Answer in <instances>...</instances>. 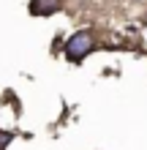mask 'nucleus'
I'll use <instances>...</instances> for the list:
<instances>
[{"label": "nucleus", "instance_id": "nucleus-1", "mask_svg": "<svg viewBox=\"0 0 147 150\" xmlns=\"http://www.w3.org/2000/svg\"><path fill=\"white\" fill-rule=\"evenodd\" d=\"M90 49H93V33L90 30L74 33V36L68 38V44H65V55H68V60H74V63H79Z\"/></svg>", "mask_w": 147, "mask_h": 150}, {"label": "nucleus", "instance_id": "nucleus-3", "mask_svg": "<svg viewBox=\"0 0 147 150\" xmlns=\"http://www.w3.org/2000/svg\"><path fill=\"white\" fill-rule=\"evenodd\" d=\"M144 22H147V16H144Z\"/></svg>", "mask_w": 147, "mask_h": 150}, {"label": "nucleus", "instance_id": "nucleus-2", "mask_svg": "<svg viewBox=\"0 0 147 150\" xmlns=\"http://www.w3.org/2000/svg\"><path fill=\"white\" fill-rule=\"evenodd\" d=\"M60 11V0H30V14L36 16H49Z\"/></svg>", "mask_w": 147, "mask_h": 150}]
</instances>
